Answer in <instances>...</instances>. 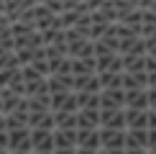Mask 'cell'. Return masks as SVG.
Instances as JSON below:
<instances>
[{
	"instance_id": "obj_1",
	"label": "cell",
	"mask_w": 156,
	"mask_h": 154,
	"mask_svg": "<svg viewBox=\"0 0 156 154\" xmlns=\"http://www.w3.org/2000/svg\"><path fill=\"white\" fill-rule=\"evenodd\" d=\"M100 149H126V128L100 126Z\"/></svg>"
},
{
	"instance_id": "obj_2",
	"label": "cell",
	"mask_w": 156,
	"mask_h": 154,
	"mask_svg": "<svg viewBox=\"0 0 156 154\" xmlns=\"http://www.w3.org/2000/svg\"><path fill=\"white\" fill-rule=\"evenodd\" d=\"M100 126L126 128V105L123 108H100Z\"/></svg>"
},
{
	"instance_id": "obj_3",
	"label": "cell",
	"mask_w": 156,
	"mask_h": 154,
	"mask_svg": "<svg viewBox=\"0 0 156 154\" xmlns=\"http://www.w3.org/2000/svg\"><path fill=\"white\" fill-rule=\"evenodd\" d=\"M126 105V90L123 87H102L100 90V108H123Z\"/></svg>"
},
{
	"instance_id": "obj_4",
	"label": "cell",
	"mask_w": 156,
	"mask_h": 154,
	"mask_svg": "<svg viewBox=\"0 0 156 154\" xmlns=\"http://www.w3.org/2000/svg\"><path fill=\"white\" fill-rule=\"evenodd\" d=\"M126 128H148V108L126 105Z\"/></svg>"
},
{
	"instance_id": "obj_5",
	"label": "cell",
	"mask_w": 156,
	"mask_h": 154,
	"mask_svg": "<svg viewBox=\"0 0 156 154\" xmlns=\"http://www.w3.org/2000/svg\"><path fill=\"white\" fill-rule=\"evenodd\" d=\"M54 136V149H64V146H77V128H51Z\"/></svg>"
},
{
	"instance_id": "obj_6",
	"label": "cell",
	"mask_w": 156,
	"mask_h": 154,
	"mask_svg": "<svg viewBox=\"0 0 156 154\" xmlns=\"http://www.w3.org/2000/svg\"><path fill=\"white\" fill-rule=\"evenodd\" d=\"M100 108H77V128H97Z\"/></svg>"
},
{
	"instance_id": "obj_7",
	"label": "cell",
	"mask_w": 156,
	"mask_h": 154,
	"mask_svg": "<svg viewBox=\"0 0 156 154\" xmlns=\"http://www.w3.org/2000/svg\"><path fill=\"white\" fill-rule=\"evenodd\" d=\"M77 146L100 149V126L97 128H77Z\"/></svg>"
},
{
	"instance_id": "obj_8",
	"label": "cell",
	"mask_w": 156,
	"mask_h": 154,
	"mask_svg": "<svg viewBox=\"0 0 156 154\" xmlns=\"http://www.w3.org/2000/svg\"><path fill=\"white\" fill-rule=\"evenodd\" d=\"M126 105H131V108H148V90L146 87L126 90Z\"/></svg>"
},
{
	"instance_id": "obj_9",
	"label": "cell",
	"mask_w": 156,
	"mask_h": 154,
	"mask_svg": "<svg viewBox=\"0 0 156 154\" xmlns=\"http://www.w3.org/2000/svg\"><path fill=\"white\" fill-rule=\"evenodd\" d=\"M126 146L148 149V128H126Z\"/></svg>"
},
{
	"instance_id": "obj_10",
	"label": "cell",
	"mask_w": 156,
	"mask_h": 154,
	"mask_svg": "<svg viewBox=\"0 0 156 154\" xmlns=\"http://www.w3.org/2000/svg\"><path fill=\"white\" fill-rule=\"evenodd\" d=\"M131 87H148V75L146 72H123V90Z\"/></svg>"
},
{
	"instance_id": "obj_11",
	"label": "cell",
	"mask_w": 156,
	"mask_h": 154,
	"mask_svg": "<svg viewBox=\"0 0 156 154\" xmlns=\"http://www.w3.org/2000/svg\"><path fill=\"white\" fill-rule=\"evenodd\" d=\"M123 72H146V54L144 57L123 54Z\"/></svg>"
},
{
	"instance_id": "obj_12",
	"label": "cell",
	"mask_w": 156,
	"mask_h": 154,
	"mask_svg": "<svg viewBox=\"0 0 156 154\" xmlns=\"http://www.w3.org/2000/svg\"><path fill=\"white\" fill-rule=\"evenodd\" d=\"M102 87H123V72H97Z\"/></svg>"
},
{
	"instance_id": "obj_13",
	"label": "cell",
	"mask_w": 156,
	"mask_h": 154,
	"mask_svg": "<svg viewBox=\"0 0 156 154\" xmlns=\"http://www.w3.org/2000/svg\"><path fill=\"white\" fill-rule=\"evenodd\" d=\"M148 90V108H156V87H146Z\"/></svg>"
},
{
	"instance_id": "obj_14",
	"label": "cell",
	"mask_w": 156,
	"mask_h": 154,
	"mask_svg": "<svg viewBox=\"0 0 156 154\" xmlns=\"http://www.w3.org/2000/svg\"><path fill=\"white\" fill-rule=\"evenodd\" d=\"M126 154H148V149H144V146H126Z\"/></svg>"
},
{
	"instance_id": "obj_15",
	"label": "cell",
	"mask_w": 156,
	"mask_h": 154,
	"mask_svg": "<svg viewBox=\"0 0 156 154\" xmlns=\"http://www.w3.org/2000/svg\"><path fill=\"white\" fill-rule=\"evenodd\" d=\"M148 149H156V128H148Z\"/></svg>"
},
{
	"instance_id": "obj_16",
	"label": "cell",
	"mask_w": 156,
	"mask_h": 154,
	"mask_svg": "<svg viewBox=\"0 0 156 154\" xmlns=\"http://www.w3.org/2000/svg\"><path fill=\"white\" fill-rule=\"evenodd\" d=\"M51 154H77V146H64V149H54Z\"/></svg>"
},
{
	"instance_id": "obj_17",
	"label": "cell",
	"mask_w": 156,
	"mask_h": 154,
	"mask_svg": "<svg viewBox=\"0 0 156 154\" xmlns=\"http://www.w3.org/2000/svg\"><path fill=\"white\" fill-rule=\"evenodd\" d=\"M77 154H100V149H84V146H77Z\"/></svg>"
},
{
	"instance_id": "obj_18",
	"label": "cell",
	"mask_w": 156,
	"mask_h": 154,
	"mask_svg": "<svg viewBox=\"0 0 156 154\" xmlns=\"http://www.w3.org/2000/svg\"><path fill=\"white\" fill-rule=\"evenodd\" d=\"M100 154H126V149H100Z\"/></svg>"
},
{
	"instance_id": "obj_19",
	"label": "cell",
	"mask_w": 156,
	"mask_h": 154,
	"mask_svg": "<svg viewBox=\"0 0 156 154\" xmlns=\"http://www.w3.org/2000/svg\"><path fill=\"white\" fill-rule=\"evenodd\" d=\"M148 75V87H156V72H146Z\"/></svg>"
},
{
	"instance_id": "obj_20",
	"label": "cell",
	"mask_w": 156,
	"mask_h": 154,
	"mask_svg": "<svg viewBox=\"0 0 156 154\" xmlns=\"http://www.w3.org/2000/svg\"><path fill=\"white\" fill-rule=\"evenodd\" d=\"M151 3H154V0H138V8H148Z\"/></svg>"
},
{
	"instance_id": "obj_21",
	"label": "cell",
	"mask_w": 156,
	"mask_h": 154,
	"mask_svg": "<svg viewBox=\"0 0 156 154\" xmlns=\"http://www.w3.org/2000/svg\"><path fill=\"white\" fill-rule=\"evenodd\" d=\"M148 8H151V10H154V13H156V0H154V3H151V5H148Z\"/></svg>"
},
{
	"instance_id": "obj_22",
	"label": "cell",
	"mask_w": 156,
	"mask_h": 154,
	"mask_svg": "<svg viewBox=\"0 0 156 154\" xmlns=\"http://www.w3.org/2000/svg\"><path fill=\"white\" fill-rule=\"evenodd\" d=\"M148 154H156V149H148Z\"/></svg>"
}]
</instances>
